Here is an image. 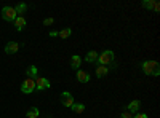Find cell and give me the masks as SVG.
I'll list each match as a JSON object with an SVG mask.
<instances>
[{
    "instance_id": "6da1fadb",
    "label": "cell",
    "mask_w": 160,
    "mask_h": 118,
    "mask_svg": "<svg viewBox=\"0 0 160 118\" xmlns=\"http://www.w3.org/2000/svg\"><path fill=\"white\" fill-rule=\"evenodd\" d=\"M141 69L146 75H154V77L160 75V65H158L157 61H144V62H141Z\"/></svg>"
},
{
    "instance_id": "7a4b0ae2",
    "label": "cell",
    "mask_w": 160,
    "mask_h": 118,
    "mask_svg": "<svg viewBox=\"0 0 160 118\" xmlns=\"http://www.w3.org/2000/svg\"><path fill=\"white\" fill-rule=\"evenodd\" d=\"M96 64H99V65H106V67H108L109 64H114V51H111V50H104L101 54H98V61H96Z\"/></svg>"
},
{
    "instance_id": "3957f363",
    "label": "cell",
    "mask_w": 160,
    "mask_h": 118,
    "mask_svg": "<svg viewBox=\"0 0 160 118\" xmlns=\"http://www.w3.org/2000/svg\"><path fill=\"white\" fill-rule=\"evenodd\" d=\"M2 18L5 19V21H8V22H15V19L18 18V15H16V11H15V7H3L2 8Z\"/></svg>"
},
{
    "instance_id": "277c9868",
    "label": "cell",
    "mask_w": 160,
    "mask_h": 118,
    "mask_svg": "<svg viewBox=\"0 0 160 118\" xmlns=\"http://www.w3.org/2000/svg\"><path fill=\"white\" fill-rule=\"evenodd\" d=\"M35 89V80L34 78H26V80L21 83V91L24 94H31Z\"/></svg>"
},
{
    "instance_id": "5b68a950",
    "label": "cell",
    "mask_w": 160,
    "mask_h": 118,
    "mask_svg": "<svg viewBox=\"0 0 160 118\" xmlns=\"http://www.w3.org/2000/svg\"><path fill=\"white\" fill-rule=\"evenodd\" d=\"M50 86H51V83L48 82V78H45V77H37V78H35V89H37V91L48 89Z\"/></svg>"
},
{
    "instance_id": "8992f818",
    "label": "cell",
    "mask_w": 160,
    "mask_h": 118,
    "mask_svg": "<svg viewBox=\"0 0 160 118\" xmlns=\"http://www.w3.org/2000/svg\"><path fill=\"white\" fill-rule=\"evenodd\" d=\"M61 102L64 107H72L74 104V96L69 93V91H64V93H61Z\"/></svg>"
},
{
    "instance_id": "52a82bcc",
    "label": "cell",
    "mask_w": 160,
    "mask_h": 118,
    "mask_svg": "<svg viewBox=\"0 0 160 118\" xmlns=\"http://www.w3.org/2000/svg\"><path fill=\"white\" fill-rule=\"evenodd\" d=\"M19 43L18 42H8L7 45H5V53L7 54H15V53H18L19 51Z\"/></svg>"
},
{
    "instance_id": "ba28073f",
    "label": "cell",
    "mask_w": 160,
    "mask_h": 118,
    "mask_svg": "<svg viewBox=\"0 0 160 118\" xmlns=\"http://www.w3.org/2000/svg\"><path fill=\"white\" fill-rule=\"evenodd\" d=\"M139 107H141V101H138V99H135V101H131L130 104H128V107H127V112H130V113H138V110H139Z\"/></svg>"
},
{
    "instance_id": "9c48e42d",
    "label": "cell",
    "mask_w": 160,
    "mask_h": 118,
    "mask_svg": "<svg viewBox=\"0 0 160 118\" xmlns=\"http://www.w3.org/2000/svg\"><path fill=\"white\" fill-rule=\"evenodd\" d=\"M77 80L80 82V83H88L90 82V75L85 72V70H77Z\"/></svg>"
},
{
    "instance_id": "30bf717a",
    "label": "cell",
    "mask_w": 160,
    "mask_h": 118,
    "mask_svg": "<svg viewBox=\"0 0 160 118\" xmlns=\"http://www.w3.org/2000/svg\"><path fill=\"white\" fill-rule=\"evenodd\" d=\"M80 64H82V58H80L78 54H74L71 58V67L75 69V70H78L80 69Z\"/></svg>"
},
{
    "instance_id": "8fae6325",
    "label": "cell",
    "mask_w": 160,
    "mask_h": 118,
    "mask_svg": "<svg viewBox=\"0 0 160 118\" xmlns=\"http://www.w3.org/2000/svg\"><path fill=\"white\" fill-rule=\"evenodd\" d=\"M95 73H96L98 78H102V77H106V75L109 73V67H106V65H98Z\"/></svg>"
},
{
    "instance_id": "7c38bea8",
    "label": "cell",
    "mask_w": 160,
    "mask_h": 118,
    "mask_svg": "<svg viewBox=\"0 0 160 118\" xmlns=\"http://www.w3.org/2000/svg\"><path fill=\"white\" fill-rule=\"evenodd\" d=\"M15 26H16V31L21 32V31L26 27V19H24L22 16H18V18L15 19Z\"/></svg>"
},
{
    "instance_id": "4fadbf2b",
    "label": "cell",
    "mask_w": 160,
    "mask_h": 118,
    "mask_svg": "<svg viewBox=\"0 0 160 118\" xmlns=\"http://www.w3.org/2000/svg\"><path fill=\"white\" fill-rule=\"evenodd\" d=\"M37 73H38V69L35 67V65H29V67L26 69V75H28V78H34V77H37Z\"/></svg>"
},
{
    "instance_id": "5bb4252c",
    "label": "cell",
    "mask_w": 160,
    "mask_h": 118,
    "mask_svg": "<svg viewBox=\"0 0 160 118\" xmlns=\"http://www.w3.org/2000/svg\"><path fill=\"white\" fill-rule=\"evenodd\" d=\"M71 109H72L75 113H83V112H85V106H83V104H80V102H74Z\"/></svg>"
},
{
    "instance_id": "9a60e30c",
    "label": "cell",
    "mask_w": 160,
    "mask_h": 118,
    "mask_svg": "<svg viewBox=\"0 0 160 118\" xmlns=\"http://www.w3.org/2000/svg\"><path fill=\"white\" fill-rule=\"evenodd\" d=\"M85 61L87 62H96L98 61V53L96 51H88V54L85 56Z\"/></svg>"
},
{
    "instance_id": "2e32d148",
    "label": "cell",
    "mask_w": 160,
    "mask_h": 118,
    "mask_svg": "<svg viewBox=\"0 0 160 118\" xmlns=\"http://www.w3.org/2000/svg\"><path fill=\"white\" fill-rule=\"evenodd\" d=\"M71 35H72V29H69V27H66V29H62V31L58 32V37L59 38H69Z\"/></svg>"
},
{
    "instance_id": "e0dca14e",
    "label": "cell",
    "mask_w": 160,
    "mask_h": 118,
    "mask_svg": "<svg viewBox=\"0 0 160 118\" xmlns=\"http://www.w3.org/2000/svg\"><path fill=\"white\" fill-rule=\"evenodd\" d=\"M38 115H40V112H38L37 107H31L28 110V113H26V116H28V118H38Z\"/></svg>"
},
{
    "instance_id": "ac0fdd59",
    "label": "cell",
    "mask_w": 160,
    "mask_h": 118,
    "mask_svg": "<svg viewBox=\"0 0 160 118\" xmlns=\"http://www.w3.org/2000/svg\"><path fill=\"white\" fill-rule=\"evenodd\" d=\"M26 10H28V5H26V3H18V5L15 7V11H16L18 16H22V13H24Z\"/></svg>"
},
{
    "instance_id": "d6986e66",
    "label": "cell",
    "mask_w": 160,
    "mask_h": 118,
    "mask_svg": "<svg viewBox=\"0 0 160 118\" xmlns=\"http://www.w3.org/2000/svg\"><path fill=\"white\" fill-rule=\"evenodd\" d=\"M154 3H155V0H142V7L146 10H154Z\"/></svg>"
},
{
    "instance_id": "ffe728a7",
    "label": "cell",
    "mask_w": 160,
    "mask_h": 118,
    "mask_svg": "<svg viewBox=\"0 0 160 118\" xmlns=\"http://www.w3.org/2000/svg\"><path fill=\"white\" fill-rule=\"evenodd\" d=\"M53 22H55V19H53V18H45V19H43V24H45V26H51Z\"/></svg>"
},
{
    "instance_id": "44dd1931",
    "label": "cell",
    "mask_w": 160,
    "mask_h": 118,
    "mask_svg": "<svg viewBox=\"0 0 160 118\" xmlns=\"http://www.w3.org/2000/svg\"><path fill=\"white\" fill-rule=\"evenodd\" d=\"M120 118H133V113H130V112H123L122 115H120Z\"/></svg>"
},
{
    "instance_id": "7402d4cb",
    "label": "cell",
    "mask_w": 160,
    "mask_h": 118,
    "mask_svg": "<svg viewBox=\"0 0 160 118\" xmlns=\"http://www.w3.org/2000/svg\"><path fill=\"white\" fill-rule=\"evenodd\" d=\"M133 118H148V115L146 113H136V115H133Z\"/></svg>"
},
{
    "instance_id": "603a6c76",
    "label": "cell",
    "mask_w": 160,
    "mask_h": 118,
    "mask_svg": "<svg viewBox=\"0 0 160 118\" xmlns=\"http://www.w3.org/2000/svg\"><path fill=\"white\" fill-rule=\"evenodd\" d=\"M154 11H160V5H158L157 0H155V3H154Z\"/></svg>"
},
{
    "instance_id": "cb8c5ba5",
    "label": "cell",
    "mask_w": 160,
    "mask_h": 118,
    "mask_svg": "<svg viewBox=\"0 0 160 118\" xmlns=\"http://www.w3.org/2000/svg\"><path fill=\"white\" fill-rule=\"evenodd\" d=\"M50 37H58V32H56V31H51V32H50Z\"/></svg>"
}]
</instances>
